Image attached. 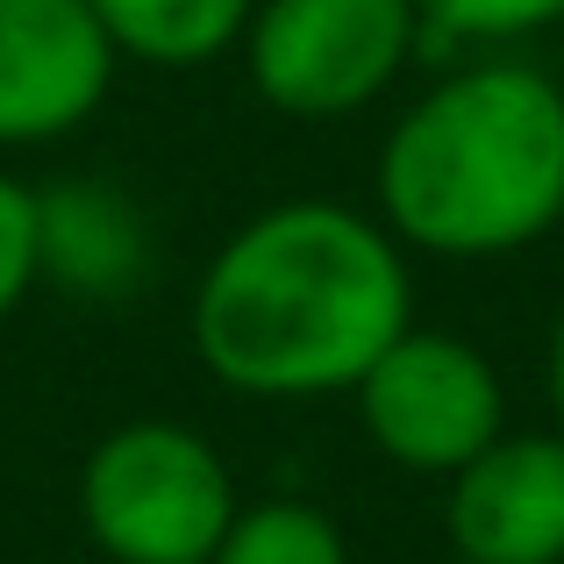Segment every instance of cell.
I'll return each mask as SVG.
<instances>
[{
	"label": "cell",
	"mask_w": 564,
	"mask_h": 564,
	"mask_svg": "<svg viewBox=\"0 0 564 564\" xmlns=\"http://www.w3.org/2000/svg\"><path fill=\"white\" fill-rule=\"evenodd\" d=\"M414 322V279L393 229L344 200H279L207 258L193 286V358L229 393H350Z\"/></svg>",
	"instance_id": "1"
},
{
	"label": "cell",
	"mask_w": 564,
	"mask_h": 564,
	"mask_svg": "<svg viewBox=\"0 0 564 564\" xmlns=\"http://www.w3.org/2000/svg\"><path fill=\"white\" fill-rule=\"evenodd\" d=\"M379 215L400 250L508 258L564 221V86L536 65H465L379 143Z\"/></svg>",
	"instance_id": "2"
},
{
	"label": "cell",
	"mask_w": 564,
	"mask_h": 564,
	"mask_svg": "<svg viewBox=\"0 0 564 564\" xmlns=\"http://www.w3.org/2000/svg\"><path fill=\"white\" fill-rule=\"evenodd\" d=\"M236 508L221 451L186 422H122L79 465V522L115 564H207Z\"/></svg>",
	"instance_id": "3"
},
{
	"label": "cell",
	"mask_w": 564,
	"mask_h": 564,
	"mask_svg": "<svg viewBox=\"0 0 564 564\" xmlns=\"http://www.w3.org/2000/svg\"><path fill=\"white\" fill-rule=\"evenodd\" d=\"M414 43V0H258L243 29V72L279 115L336 122L372 108L408 72Z\"/></svg>",
	"instance_id": "4"
},
{
	"label": "cell",
	"mask_w": 564,
	"mask_h": 564,
	"mask_svg": "<svg viewBox=\"0 0 564 564\" xmlns=\"http://www.w3.org/2000/svg\"><path fill=\"white\" fill-rule=\"evenodd\" d=\"M350 393H358L365 436L400 471H429V479H451L508 429L500 372L486 365V350L443 329H414V322L365 365Z\"/></svg>",
	"instance_id": "5"
},
{
	"label": "cell",
	"mask_w": 564,
	"mask_h": 564,
	"mask_svg": "<svg viewBox=\"0 0 564 564\" xmlns=\"http://www.w3.org/2000/svg\"><path fill=\"white\" fill-rule=\"evenodd\" d=\"M115 86L86 0H0V151L72 137Z\"/></svg>",
	"instance_id": "6"
},
{
	"label": "cell",
	"mask_w": 564,
	"mask_h": 564,
	"mask_svg": "<svg viewBox=\"0 0 564 564\" xmlns=\"http://www.w3.org/2000/svg\"><path fill=\"white\" fill-rule=\"evenodd\" d=\"M451 543L465 564H564V436L500 429L451 471Z\"/></svg>",
	"instance_id": "7"
},
{
	"label": "cell",
	"mask_w": 564,
	"mask_h": 564,
	"mask_svg": "<svg viewBox=\"0 0 564 564\" xmlns=\"http://www.w3.org/2000/svg\"><path fill=\"white\" fill-rule=\"evenodd\" d=\"M36 264L79 301H122L151 264V229L122 186L57 180L36 193Z\"/></svg>",
	"instance_id": "8"
},
{
	"label": "cell",
	"mask_w": 564,
	"mask_h": 564,
	"mask_svg": "<svg viewBox=\"0 0 564 564\" xmlns=\"http://www.w3.org/2000/svg\"><path fill=\"white\" fill-rule=\"evenodd\" d=\"M115 57H137L158 72H193L215 51L243 43L258 0H86Z\"/></svg>",
	"instance_id": "9"
},
{
	"label": "cell",
	"mask_w": 564,
	"mask_h": 564,
	"mask_svg": "<svg viewBox=\"0 0 564 564\" xmlns=\"http://www.w3.org/2000/svg\"><path fill=\"white\" fill-rule=\"evenodd\" d=\"M207 564H350V543L315 500H258L236 508Z\"/></svg>",
	"instance_id": "10"
},
{
	"label": "cell",
	"mask_w": 564,
	"mask_h": 564,
	"mask_svg": "<svg viewBox=\"0 0 564 564\" xmlns=\"http://www.w3.org/2000/svg\"><path fill=\"white\" fill-rule=\"evenodd\" d=\"M429 43H508L564 22V0H414Z\"/></svg>",
	"instance_id": "11"
},
{
	"label": "cell",
	"mask_w": 564,
	"mask_h": 564,
	"mask_svg": "<svg viewBox=\"0 0 564 564\" xmlns=\"http://www.w3.org/2000/svg\"><path fill=\"white\" fill-rule=\"evenodd\" d=\"M36 279H43V264H36V193L0 172V322L29 301Z\"/></svg>",
	"instance_id": "12"
},
{
	"label": "cell",
	"mask_w": 564,
	"mask_h": 564,
	"mask_svg": "<svg viewBox=\"0 0 564 564\" xmlns=\"http://www.w3.org/2000/svg\"><path fill=\"white\" fill-rule=\"evenodd\" d=\"M551 408H557V436H564V315L551 329Z\"/></svg>",
	"instance_id": "13"
},
{
	"label": "cell",
	"mask_w": 564,
	"mask_h": 564,
	"mask_svg": "<svg viewBox=\"0 0 564 564\" xmlns=\"http://www.w3.org/2000/svg\"><path fill=\"white\" fill-rule=\"evenodd\" d=\"M451 564H465V557H451Z\"/></svg>",
	"instance_id": "14"
}]
</instances>
